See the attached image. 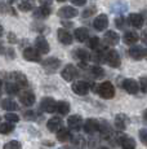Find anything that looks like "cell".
Returning a JSON list of instances; mask_svg holds the SVG:
<instances>
[{
  "label": "cell",
  "instance_id": "1",
  "mask_svg": "<svg viewBox=\"0 0 147 149\" xmlns=\"http://www.w3.org/2000/svg\"><path fill=\"white\" fill-rule=\"evenodd\" d=\"M97 92L103 99H112L115 96V88L111 82H103L97 87Z\"/></svg>",
  "mask_w": 147,
  "mask_h": 149
},
{
  "label": "cell",
  "instance_id": "2",
  "mask_svg": "<svg viewBox=\"0 0 147 149\" xmlns=\"http://www.w3.org/2000/svg\"><path fill=\"white\" fill-rule=\"evenodd\" d=\"M71 90L76 93V95L85 96V95H88L89 91H90V84L88 82H85V81H78V82L72 83Z\"/></svg>",
  "mask_w": 147,
  "mask_h": 149
},
{
  "label": "cell",
  "instance_id": "3",
  "mask_svg": "<svg viewBox=\"0 0 147 149\" xmlns=\"http://www.w3.org/2000/svg\"><path fill=\"white\" fill-rule=\"evenodd\" d=\"M57 104L53 97H44L40 102V110L45 111V113H54L57 111Z\"/></svg>",
  "mask_w": 147,
  "mask_h": 149
},
{
  "label": "cell",
  "instance_id": "4",
  "mask_svg": "<svg viewBox=\"0 0 147 149\" xmlns=\"http://www.w3.org/2000/svg\"><path fill=\"white\" fill-rule=\"evenodd\" d=\"M61 66V61L57 57H48L43 61V68L47 73H56Z\"/></svg>",
  "mask_w": 147,
  "mask_h": 149
},
{
  "label": "cell",
  "instance_id": "5",
  "mask_svg": "<svg viewBox=\"0 0 147 149\" xmlns=\"http://www.w3.org/2000/svg\"><path fill=\"white\" fill-rule=\"evenodd\" d=\"M19 101H21L22 105L25 107H32L35 104V93L31 92L30 90H23L18 93Z\"/></svg>",
  "mask_w": 147,
  "mask_h": 149
},
{
  "label": "cell",
  "instance_id": "6",
  "mask_svg": "<svg viewBox=\"0 0 147 149\" xmlns=\"http://www.w3.org/2000/svg\"><path fill=\"white\" fill-rule=\"evenodd\" d=\"M104 62H107L111 68H119L120 66L121 58H120V56H119L117 51H115V49L107 51L106 52V61Z\"/></svg>",
  "mask_w": 147,
  "mask_h": 149
},
{
  "label": "cell",
  "instance_id": "7",
  "mask_svg": "<svg viewBox=\"0 0 147 149\" xmlns=\"http://www.w3.org/2000/svg\"><path fill=\"white\" fill-rule=\"evenodd\" d=\"M121 87H123L128 93H131V95H135V93L141 90L139 84H138V83L135 82L134 79H132V78L124 79L123 83H121Z\"/></svg>",
  "mask_w": 147,
  "mask_h": 149
},
{
  "label": "cell",
  "instance_id": "8",
  "mask_svg": "<svg viewBox=\"0 0 147 149\" xmlns=\"http://www.w3.org/2000/svg\"><path fill=\"white\" fill-rule=\"evenodd\" d=\"M76 77H78V69L74 66L72 64H69L63 68V70H62V78L66 82H72Z\"/></svg>",
  "mask_w": 147,
  "mask_h": 149
},
{
  "label": "cell",
  "instance_id": "9",
  "mask_svg": "<svg viewBox=\"0 0 147 149\" xmlns=\"http://www.w3.org/2000/svg\"><path fill=\"white\" fill-rule=\"evenodd\" d=\"M40 52L35 48L27 47L23 49V58L27 60V61H32V62H39L40 61Z\"/></svg>",
  "mask_w": 147,
  "mask_h": 149
},
{
  "label": "cell",
  "instance_id": "10",
  "mask_svg": "<svg viewBox=\"0 0 147 149\" xmlns=\"http://www.w3.org/2000/svg\"><path fill=\"white\" fill-rule=\"evenodd\" d=\"M9 78H10L12 82L17 83V84L21 86V87H26V86L29 84V82H27V77L23 73H21V71H13V73H10Z\"/></svg>",
  "mask_w": 147,
  "mask_h": 149
},
{
  "label": "cell",
  "instance_id": "11",
  "mask_svg": "<svg viewBox=\"0 0 147 149\" xmlns=\"http://www.w3.org/2000/svg\"><path fill=\"white\" fill-rule=\"evenodd\" d=\"M93 26L98 31L106 30L107 26H109V17H107L106 14H100V16H97L94 22H93Z\"/></svg>",
  "mask_w": 147,
  "mask_h": 149
},
{
  "label": "cell",
  "instance_id": "12",
  "mask_svg": "<svg viewBox=\"0 0 147 149\" xmlns=\"http://www.w3.org/2000/svg\"><path fill=\"white\" fill-rule=\"evenodd\" d=\"M67 126H69L70 130L79 131L81 128V126H83V118H81L80 116H78V114L69 117V119H67Z\"/></svg>",
  "mask_w": 147,
  "mask_h": 149
},
{
  "label": "cell",
  "instance_id": "13",
  "mask_svg": "<svg viewBox=\"0 0 147 149\" xmlns=\"http://www.w3.org/2000/svg\"><path fill=\"white\" fill-rule=\"evenodd\" d=\"M129 56H131L133 60H135V61H139V60H142L143 57L146 56V51L143 49L141 45L133 44L131 47V49H129Z\"/></svg>",
  "mask_w": 147,
  "mask_h": 149
},
{
  "label": "cell",
  "instance_id": "14",
  "mask_svg": "<svg viewBox=\"0 0 147 149\" xmlns=\"http://www.w3.org/2000/svg\"><path fill=\"white\" fill-rule=\"evenodd\" d=\"M84 131H85L87 134H90V135L97 132V131H100V122L93 118L87 119L85 123H84Z\"/></svg>",
  "mask_w": 147,
  "mask_h": 149
},
{
  "label": "cell",
  "instance_id": "15",
  "mask_svg": "<svg viewBox=\"0 0 147 149\" xmlns=\"http://www.w3.org/2000/svg\"><path fill=\"white\" fill-rule=\"evenodd\" d=\"M35 47H36V49L39 51L41 54H47L48 52H49V43L47 42V39L44 38V36H38L36 38V40H35Z\"/></svg>",
  "mask_w": 147,
  "mask_h": 149
},
{
  "label": "cell",
  "instance_id": "16",
  "mask_svg": "<svg viewBox=\"0 0 147 149\" xmlns=\"http://www.w3.org/2000/svg\"><path fill=\"white\" fill-rule=\"evenodd\" d=\"M78 9H75L74 7H62L57 14L61 18H74V17L78 16Z\"/></svg>",
  "mask_w": 147,
  "mask_h": 149
},
{
  "label": "cell",
  "instance_id": "17",
  "mask_svg": "<svg viewBox=\"0 0 147 149\" xmlns=\"http://www.w3.org/2000/svg\"><path fill=\"white\" fill-rule=\"evenodd\" d=\"M57 35H58V40L65 45H70L72 43V35L66 30V29H59L57 31Z\"/></svg>",
  "mask_w": 147,
  "mask_h": 149
},
{
  "label": "cell",
  "instance_id": "18",
  "mask_svg": "<svg viewBox=\"0 0 147 149\" xmlns=\"http://www.w3.org/2000/svg\"><path fill=\"white\" fill-rule=\"evenodd\" d=\"M119 144L123 149H135V141L134 139L128 135H123L119 137Z\"/></svg>",
  "mask_w": 147,
  "mask_h": 149
},
{
  "label": "cell",
  "instance_id": "19",
  "mask_svg": "<svg viewBox=\"0 0 147 149\" xmlns=\"http://www.w3.org/2000/svg\"><path fill=\"white\" fill-rule=\"evenodd\" d=\"M47 127L52 132H57L62 128V119L59 117H52L49 121L47 122Z\"/></svg>",
  "mask_w": 147,
  "mask_h": 149
},
{
  "label": "cell",
  "instance_id": "20",
  "mask_svg": "<svg viewBox=\"0 0 147 149\" xmlns=\"http://www.w3.org/2000/svg\"><path fill=\"white\" fill-rule=\"evenodd\" d=\"M128 21H129V24H131V26L135 27V29H141L143 26V17H142V14H139V13L129 14Z\"/></svg>",
  "mask_w": 147,
  "mask_h": 149
},
{
  "label": "cell",
  "instance_id": "21",
  "mask_svg": "<svg viewBox=\"0 0 147 149\" xmlns=\"http://www.w3.org/2000/svg\"><path fill=\"white\" fill-rule=\"evenodd\" d=\"M103 40L107 45H116L119 40H120V36H119V34L115 33V31H107L103 36Z\"/></svg>",
  "mask_w": 147,
  "mask_h": 149
},
{
  "label": "cell",
  "instance_id": "22",
  "mask_svg": "<svg viewBox=\"0 0 147 149\" xmlns=\"http://www.w3.org/2000/svg\"><path fill=\"white\" fill-rule=\"evenodd\" d=\"M128 123H129V118L125 114H117L115 117V126L119 130H125L128 127Z\"/></svg>",
  "mask_w": 147,
  "mask_h": 149
},
{
  "label": "cell",
  "instance_id": "23",
  "mask_svg": "<svg viewBox=\"0 0 147 149\" xmlns=\"http://www.w3.org/2000/svg\"><path fill=\"white\" fill-rule=\"evenodd\" d=\"M100 132L103 137H110L112 135V127L107 121H101L100 122Z\"/></svg>",
  "mask_w": 147,
  "mask_h": 149
},
{
  "label": "cell",
  "instance_id": "24",
  "mask_svg": "<svg viewBox=\"0 0 147 149\" xmlns=\"http://www.w3.org/2000/svg\"><path fill=\"white\" fill-rule=\"evenodd\" d=\"M74 35H75L76 40L80 42V43L88 40V38H89V33H88V30H87L85 27H79V29H76L75 33H74Z\"/></svg>",
  "mask_w": 147,
  "mask_h": 149
},
{
  "label": "cell",
  "instance_id": "25",
  "mask_svg": "<svg viewBox=\"0 0 147 149\" xmlns=\"http://www.w3.org/2000/svg\"><path fill=\"white\" fill-rule=\"evenodd\" d=\"M50 12H52V10H50L49 5H41V7H39L38 9H35L34 16H35L36 18H47V17H49Z\"/></svg>",
  "mask_w": 147,
  "mask_h": 149
},
{
  "label": "cell",
  "instance_id": "26",
  "mask_svg": "<svg viewBox=\"0 0 147 149\" xmlns=\"http://www.w3.org/2000/svg\"><path fill=\"white\" fill-rule=\"evenodd\" d=\"M70 128H63L62 127L59 131H57V139H58V141H61V143H66V141H69V140H71L72 139V136H71V132H70Z\"/></svg>",
  "mask_w": 147,
  "mask_h": 149
},
{
  "label": "cell",
  "instance_id": "27",
  "mask_svg": "<svg viewBox=\"0 0 147 149\" xmlns=\"http://www.w3.org/2000/svg\"><path fill=\"white\" fill-rule=\"evenodd\" d=\"M124 43L125 44H129V45H133L135 44V43L138 42V39H139V36H138L137 33H134V31H128V33L124 34Z\"/></svg>",
  "mask_w": 147,
  "mask_h": 149
},
{
  "label": "cell",
  "instance_id": "28",
  "mask_svg": "<svg viewBox=\"0 0 147 149\" xmlns=\"http://www.w3.org/2000/svg\"><path fill=\"white\" fill-rule=\"evenodd\" d=\"M19 87H21V86H18L17 83L12 82V81H10L9 83H5V86H4L5 92H7L8 95H10V96L18 95V93H19Z\"/></svg>",
  "mask_w": 147,
  "mask_h": 149
},
{
  "label": "cell",
  "instance_id": "29",
  "mask_svg": "<svg viewBox=\"0 0 147 149\" xmlns=\"http://www.w3.org/2000/svg\"><path fill=\"white\" fill-rule=\"evenodd\" d=\"M71 140H72L74 148H76V149H85L87 148V141L83 136L76 135V136H74Z\"/></svg>",
  "mask_w": 147,
  "mask_h": 149
},
{
  "label": "cell",
  "instance_id": "30",
  "mask_svg": "<svg viewBox=\"0 0 147 149\" xmlns=\"http://www.w3.org/2000/svg\"><path fill=\"white\" fill-rule=\"evenodd\" d=\"M1 108L4 110H8V111H13V110H17L18 109V105L16 104L13 100L10 99H4L1 101Z\"/></svg>",
  "mask_w": 147,
  "mask_h": 149
},
{
  "label": "cell",
  "instance_id": "31",
  "mask_svg": "<svg viewBox=\"0 0 147 149\" xmlns=\"http://www.w3.org/2000/svg\"><path fill=\"white\" fill-rule=\"evenodd\" d=\"M75 56H76V58L80 60V61L84 62V64H85L87 61H89V60H90V54L88 53V51L83 49V48H79V49H76Z\"/></svg>",
  "mask_w": 147,
  "mask_h": 149
},
{
  "label": "cell",
  "instance_id": "32",
  "mask_svg": "<svg viewBox=\"0 0 147 149\" xmlns=\"http://www.w3.org/2000/svg\"><path fill=\"white\" fill-rule=\"evenodd\" d=\"M89 73H90V75H93L94 78H102V77L104 75V70L102 68L98 66V65L89 66Z\"/></svg>",
  "mask_w": 147,
  "mask_h": 149
},
{
  "label": "cell",
  "instance_id": "33",
  "mask_svg": "<svg viewBox=\"0 0 147 149\" xmlns=\"http://www.w3.org/2000/svg\"><path fill=\"white\" fill-rule=\"evenodd\" d=\"M18 8L22 12H30L34 9V1L32 0H22L18 4Z\"/></svg>",
  "mask_w": 147,
  "mask_h": 149
},
{
  "label": "cell",
  "instance_id": "34",
  "mask_svg": "<svg viewBox=\"0 0 147 149\" xmlns=\"http://www.w3.org/2000/svg\"><path fill=\"white\" fill-rule=\"evenodd\" d=\"M57 111L61 116H66L70 111V104L67 101H59L57 104Z\"/></svg>",
  "mask_w": 147,
  "mask_h": 149
},
{
  "label": "cell",
  "instance_id": "35",
  "mask_svg": "<svg viewBox=\"0 0 147 149\" xmlns=\"http://www.w3.org/2000/svg\"><path fill=\"white\" fill-rule=\"evenodd\" d=\"M0 131H1V134H4V135H7V134H9V132H13V131H14V125H13L12 122H4L0 126Z\"/></svg>",
  "mask_w": 147,
  "mask_h": 149
},
{
  "label": "cell",
  "instance_id": "36",
  "mask_svg": "<svg viewBox=\"0 0 147 149\" xmlns=\"http://www.w3.org/2000/svg\"><path fill=\"white\" fill-rule=\"evenodd\" d=\"M4 118L7 119L8 122H12V123L19 122V117H18V114L13 113V111H8V113H5V114H4Z\"/></svg>",
  "mask_w": 147,
  "mask_h": 149
},
{
  "label": "cell",
  "instance_id": "37",
  "mask_svg": "<svg viewBox=\"0 0 147 149\" xmlns=\"http://www.w3.org/2000/svg\"><path fill=\"white\" fill-rule=\"evenodd\" d=\"M4 149H22V145L17 140H10L4 145Z\"/></svg>",
  "mask_w": 147,
  "mask_h": 149
},
{
  "label": "cell",
  "instance_id": "38",
  "mask_svg": "<svg viewBox=\"0 0 147 149\" xmlns=\"http://www.w3.org/2000/svg\"><path fill=\"white\" fill-rule=\"evenodd\" d=\"M88 45H89V48H92V49L98 48L100 47V38H98V36H92V38H89Z\"/></svg>",
  "mask_w": 147,
  "mask_h": 149
},
{
  "label": "cell",
  "instance_id": "39",
  "mask_svg": "<svg viewBox=\"0 0 147 149\" xmlns=\"http://www.w3.org/2000/svg\"><path fill=\"white\" fill-rule=\"evenodd\" d=\"M139 87L143 93H147V77H142L139 79Z\"/></svg>",
  "mask_w": 147,
  "mask_h": 149
},
{
  "label": "cell",
  "instance_id": "40",
  "mask_svg": "<svg viewBox=\"0 0 147 149\" xmlns=\"http://www.w3.org/2000/svg\"><path fill=\"white\" fill-rule=\"evenodd\" d=\"M23 117L27 119V121H34V119L36 118V114H35L34 110H25Z\"/></svg>",
  "mask_w": 147,
  "mask_h": 149
},
{
  "label": "cell",
  "instance_id": "41",
  "mask_svg": "<svg viewBox=\"0 0 147 149\" xmlns=\"http://www.w3.org/2000/svg\"><path fill=\"white\" fill-rule=\"evenodd\" d=\"M139 140L143 145H147V128H142L139 131Z\"/></svg>",
  "mask_w": 147,
  "mask_h": 149
},
{
  "label": "cell",
  "instance_id": "42",
  "mask_svg": "<svg viewBox=\"0 0 147 149\" xmlns=\"http://www.w3.org/2000/svg\"><path fill=\"white\" fill-rule=\"evenodd\" d=\"M116 26L119 29H124V27H125V19H124V17H117V18H116Z\"/></svg>",
  "mask_w": 147,
  "mask_h": 149
},
{
  "label": "cell",
  "instance_id": "43",
  "mask_svg": "<svg viewBox=\"0 0 147 149\" xmlns=\"http://www.w3.org/2000/svg\"><path fill=\"white\" fill-rule=\"evenodd\" d=\"M71 3L76 7H83L87 4V0H71Z\"/></svg>",
  "mask_w": 147,
  "mask_h": 149
},
{
  "label": "cell",
  "instance_id": "44",
  "mask_svg": "<svg viewBox=\"0 0 147 149\" xmlns=\"http://www.w3.org/2000/svg\"><path fill=\"white\" fill-rule=\"evenodd\" d=\"M95 12V8H89V9H87L85 12H83V17H89L90 14H93Z\"/></svg>",
  "mask_w": 147,
  "mask_h": 149
},
{
  "label": "cell",
  "instance_id": "45",
  "mask_svg": "<svg viewBox=\"0 0 147 149\" xmlns=\"http://www.w3.org/2000/svg\"><path fill=\"white\" fill-rule=\"evenodd\" d=\"M142 42L145 43V44H147V30L142 33Z\"/></svg>",
  "mask_w": 147,
  "mask_h": 149
},
{
  "label": "cell",
  "instance_id": "46",
  "mask_svg": "<svg viewBox=\"0 0 147 149\" xmlns=\"http://www.w3.org/2000/svg\"><path fill=\"white\" fill-rule=\"evenodd\" d=\"M41 3V5H50L52 4V0H39Z\"/></svg>",
  "mask_w": 147,
  "mask_h": 149
},
{
  "label": "cell",
  "instance_id": "47",
  "mask_svg": "<svg viewBox=\"0 0 147 149\" xmlns=\"http://www.w3.org/2000/svg\"><path fill=\"white\" fill-rule=\"evenodd\" d=\"M143 118H145V121H147V109L143 111Z\"/></svg>",
  "mask_w": 147,
  "mask_h": 149
},
{
  "label": "cell",
  "instance_id": "48",
  "mask_svg": "<svg viewBox=\"0 0 147 149\" xmlns=\"http://www.w3.org/2000/svg\"><path fill=\"white\" fill-rule=\"evenodd\" d=\"M100 149H110V148H107V147H101Z\"/></svg>",
  "mask_w": 147,
  "mask_h": 149
},
{
  "label": "cell",
  "instance_id": "49",
  "mask_svg": "<svg viewBox=\"0 0 147 149\" xmlns=\"http://www.w3.org/2000/svg\"><path fill=\"white\" fill-rule=\"evenodd\" d=\"M57 1H59V3H62V1H66V0H57Z\"/></svg>",
  "mask_w": 147,
  "mask_h": 149
},
{
  "label": "cell",
  "instance_id": "50",
  "mask_svg": "<svg viewBox=\"0 0 147 149\" xmlns=\"http://www.w3.org/2000/svg\"><path fill=\"white\" fill-rule=\"evenodd\" d=\"M146 58H147V49H146Z\"/></svg>",
  "mask_w": 147,
  "mask_h": 149
}]
</instances>
